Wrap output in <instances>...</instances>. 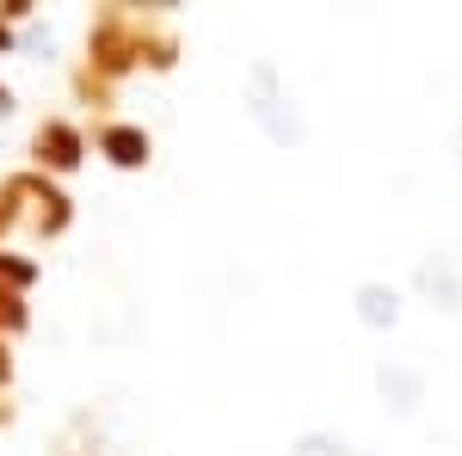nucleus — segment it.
<instances>
[{"instance_id":"1","label":"nucleus","mask_w":462,"mask_h":456,"mask_svg":"<svg viewBox=\"0 0 462 456\" xmlns=\"http://www.w3.org/2000/svg\"><path fill=\"white\" fill-rule=\"evenodd\" d=\"M247 117L265 130L272 148H302L309 142V117L296 111V93L284 87V74L272 56H253L247 62Z\"/></svg>"},{"instance_id":"12","label":"nucleus","mask_w":462,"mask_h":456,"mask_svg":"<svg viewBox=\"0 0 462 456\" xmlns=\"http://www.w3.org/2000/svg\"><path fill=\"white\" fill-rule=\"evenodd\" d=\"M13 222V185H0V228Z\"/></svg>"},{"instance_id":"6","label":"nucleus","mask_w":462,"mask_h":456,"mask_svg":"<svg viewBox=\"0 0 462 456\" xmlns=\"http://www.w3.org/2000/svg\"><path fill=\"white\" fill-rule=\"evenodd\" d=\"M352 309H357V321H364V327L389 333L394 321H401V290H394V284H383V278H364L352 290Z\"/></svg>"},{"instance_id":"5","label":"nucleus","mask_w":462,"mask_h":456,"mask_svg":"<svg viewBox=\"0 0 462 456\" xmlns=\"http://www.w3.org/2000/svg\"><path fill=\"white\" fill-rule=\"evenodd\" d=\"M93 56H99L106 74H124L136 56H143V32H130L124 19H106V25L93 32Z\"/></svg>"},{"instance_id":"13","label":"nucleus","mask_w":462,"mask_h":456,"mask_svg":"<svg viewBox=\"0 0 462 456\" xmlns=\"http://www.w3.org/2000/svg\"><path fill=\"white\" fill-rule=\"evenodd\" d=\"M0 50H13V25L6 19H0Z\"/></svg>"},{"instance_id":"8","label":"nucleus","mask_w":462,"mask_h":456,"mask_svg":"<svg viewBox=\"0 0 462 456\" xmlns=\"http://www.w3.org/2000/svg\"><path fill=\"white\" fill-rule=\"evenodd\" d=\"M19 185H25V198H37V228H43V235H62V228H69V216H74V204L69 198H62V191H56V185H43V179H19Z\"/></svg>"},{"instance_id":"11","label":"nucleus","mask_w":462,"mask_h":456,"mask_svg":"<svg viewBox=\"0 0 462 456\" xmlns=\"http://www.w3.org/2000/svg\"><path fill=\"white\" fill-rule=\"evenodd\" d=\"M0 327H6V333L25 327V302H19V290H0Z\"/></svg>"},{"instance_id":"7","label":"nucleus","mask_w":462,"mask_h":456,"mask_svg":"<svg viewBox=\"0 0 462 456\" xmlns=\"http://www.w3.org/2000/svg\"><path fill=\"white\" fill-rule=\"evenodd\" d=\"M376 388H383V401H389L394 414H420V401H426V377L407 370V364H383L376 370Z\"/></svg>"},{"instance_id":"2","label":"nucleus","mask_w":462,"mask_h":456,"mask_svg":"<svg viewBox=\"0 0 462 456\" xmlns=\"http://www.w3.org/2000/svg\"><path fill=\"white\" fill-rule=\"evenodd\" d=\"M32 154L43 161V167H50V173H74V167L87 161V142H80V130H74V124H62V117H50V124L37 130Z\"/></svg>"},{"instance_id":"10","label":"nucleus","mask_w":462,"mask_h":456,"mask_svg":"<svg viewBox=\"0 0 462 456\" xmlns=\"http://www.w3.org/2000/svg\"><path fill=\"white\" fill-rule=\"evenodd\" d=\"M0 284H6V290H32V284H37V259H13V253H0Z\"/></svg>"},{"instance_id":"4","label":"nucleus","mask_w":462,"mask_h":456,"mask_svg":"<svg viewBox=\"0 0 462 456\" xmlns=\"http://www.w3.org/2000/svg\"><path fill=\"white\" fill-rule=\"evenodd\" d=\"M413 284H420V296H431V309H444V315H457V309H462V278H457V265H450L444 253L420 259Z\"/></svg>"},{"instance_id":"14","label":"nucleus","mask_w":462,"mask_h":456,"mask_svg":"<svg viewBox=\"0 0 462 456\" xmlns=\"http://www.w3.org/2000/svg\"><path fill=\"white\" fill-rule=\"evenodd\" d=\"M6 111H13V93H6V87H0V117H6Z\"/></svg>"},{"instance_id":"3","label":"nucleus","mask_w":462,"mask_h":456,"mask_svg":"<svg viewBox=\"0 0 462 456\" xmlns=\"http://www.w3.org/2000/svg\"><path fill=\"white\" fill-rule=\"evenodd\" d=\"M99 154H106L117 173H136V167H148L154 142H148L143 124H106V130H99Z\"/></svg>"},{"instance_id":"16","label":"nucleus","mask_w":462,"mask_h":456,"mask_svg":"<svg viewBox=\"0 0 462 456\" xmlns=\"http://www.w3.org/2000/svg\"><path fill=\"white\" fill-rule=\"evenodd\" d=\"M0 377H6V358H0Z\"/></svg>"},{"instance_id":"9","label":"nucleus","mask_w":462,"mask_h":456,"mask_svg":"<svg viewBox=\"0 0 462 456\" xmlns=\"http://www.w3.org/2000/svg\"><path fill=\"white\" fill-rule=\"evenodd\" d=\"M290 456H364V451H352V444L333 438V432H302V438L290 444Z\"/></svg>"},{"instance_id":"15","label":"nucleus","mask_w":462,"mask_h":456,"mask_svg":"<svg viewBox=\"0 0 462 456\" xmlns=\"http://www.w3.org/2000/svg\"><path fill=\"white\" fill-rule=\"evenodd\" d=\"M457 167H462V124H457Z\"/></svg>"}]
</instances>
